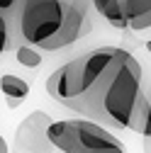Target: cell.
<instances>
[{
	"instance_id": "8992f818",
	"label": "cell",
	"mask_w": 151,
	"mask_h": 153,
	"mask_svg": "<svg viewBox=\"0 0 151 153\" xmlns=\"http://www.w3.org/2000/svg\"><path fill=\"white\" fill-rule=\"evenodd\" d=\"M98 15H102L105 20L115 29H129L127 20V0H90Z\"/></svg>"
},
{
	"instance_id": "7a4b0ae2",
	"label": "cell",
	"mask_w": 151,
	"mask_h": 153,
	"mask_svg": "<svg viewBox=\"0 0 151 153\" xmlns=\"http://www.w3.org/2000/svg\"><path fill=\"white\" fill-rule=\"evenodd\" d=\"M141 95V63L129 51L120 49L112 66L95 83V88L73 107V112H81L83 119H90L105 129H129Z\"/></svg>"
},
{
	"instance_id": "6da1fadb",
	"label": "cell",
	"mask_w": 151,
	"mask_h": 153,
	"mask_svg": "<svg viewBox=\"0 0 151 153\" xmlns=\"http://www.w3.org/2000/svg\"><path fill=\"white\" fill-rule=\"evenodd\" d=\"M93 27L90 0H20L15 29L39 51H61Z\"/></svg>"
},
{
	"instance_id": "ba28073f",
	"label": "cell",
	"mask_w": 151,
	"mask_h": 153,
	"mask_svg": "<svg viewBox=\"0 0 151 153\" xmlns=\"http://www.w3.org/2000/svg\"><path fill=\"white\" fill-rule=\"evenodd\" d=\"M127 20L132 32L151 29V0H127Z\"/></svg>"
},
{
	"instance_id": "30bf717a",
	"label": "cell",
	"mask_w": 151,
	"mask_h": 153,
	"mask_svg": "<svg viewBox=\"0 0 151 153\" xmlns=\"http://www.w3.org/2000/svg\"><path fill=\"white\" fill-rule=\"evenodd\" d=\"M15 59H17V63L25 66V68H39L42 61H44V56H42L39 49H34V46H29V44H22L20 49H17Z\"/></svg>"
},
{
	"instance_id": "277c9868",
	"label": "cell",
	"mask_w": 151,
	"mask_h": 153,
	"mask_svg": "<svg viewBox=\"0 0 151 153\" xmlns=\"http://www.w3.org/2000/svg\"><path fill=\"white\" fill-rule=\"evenodd\" d=\"M49 141L61 153H127V146L90 119H61L49 126Z\"/></svg>"
},
{
	"instance_id": "5b68a950",
	"label": "cell",
	"mask_w": 151,
	"mask_h": 153,
	"mask_svg": "<svg viewBox=\"0 0 151 153\" xmlns=\"http://www.w3.org/2000/svg\"><path fill=\"white\" fill-rule=\"evenodd\" d=\"M54 119L46 112H32L29 117H25L17 126L15 143L17 151L22 153H51V141H49V126Z\"/></svg>"
},
{
	"instance_id": "7c38bea8",
	"label": "cell",
	"mask_w": 151,
	"mask_h": 153,
	"mask_svg": "<svg viewBox=\"0 0 151 153\" xmlns=\"http://www.w3.org/2000/svg\"><path fill=\"white\" fill-rule=\"evenodd\" d=\"M0 153H7V143H5L3 136H0Z\"/></svg>"
},
{
	"instance_id": "9c48e42d",
	"label": "cell",
	"mask_w": 151,
	"mask_h": 153,
	"mask_svg": "<svg viewBox=\"0 0 151 153\" xmlns=\"http://www.w3.org/2000/svg\"><path fill=\"white\" fill-rule=\"evenodd\" d=\"M149 114H151V100L146 97V95H141V100H139V105H137V112H134V117H132L129 129L134 131V134H144L146 122H149Z\"/></svg>"
},
{
	"instance_id": "52a82bcc",
	"label": "cell",
	"mask_w": 151,
	"mask_h": 153,
	"mask_svg": "<svg viewBox=\"0 0 151 153\" xmlns=\"http://www.w3.org/2000/svg\"><path fill=\"white\" fill-rule=\"evenodd\" d=\"M0 92L5 95L7 107L15 109L20 102H25L29 97V83L15 73H5V75H0Z\"/></svg>"
},
{
	"instance_id": "8fae6325",
	"label": "cell",
	"mask_w": 151,
	"mask_h": 153,
	"mask_svg": "<svg viewBox=\"0 0 151 153\" xmlns=\"http://www.w3.org/2000/svg\"><path fill=\"white\" fill-rule=\"evenodd\" d=\"M12 46V25L5 15H0V56Z\"/></svg>"
},
{
	"instance_id": "3957f363",
	"label": "cell",
	"mask_w": 151,
	"mask_h": 153,
	"mask_svg": "<svg viewBox=\"0 0 151 153\" xmlns=\"http://www.w3.org/2000/svg\"><path fill=\"white\" fill-rule=\"evenodd\" d=\"M117 53H120V46H100L83 56H76L51 73V78L46 80V92L56 102L73 109L95 88V83L117 59Z\"/></svg>"
},
{
	"instance_id": "4fadbf2b",
	"label": "cell",
	"mask_w": 151,
	"mask_h": 153,
	"mask_svg": "<svg viewBox=\"0 0 151 153\" xmlns=\"http://www.w3.org/2000/svg\"><path fill=\"white\" fill-rule=\"evenodd\" d=\"M146 51H149V53H151V39H149V42H146Z\"/></svg>"
}]
</instances>
